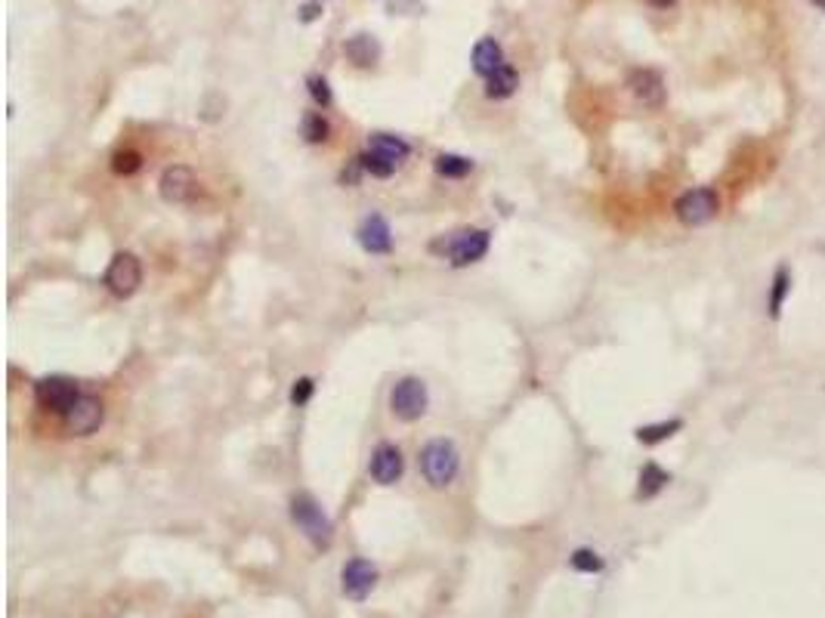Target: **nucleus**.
<instances>
[{
	"instance_id": "9b49d317",
	"label": "nucleus",
	"mask_w": 825,
	"mask_h": 618,
	"mask_svg": "<svg viewBox=\"0 0 825 618\" xmlns=\"http://www.w3.org/2000/svg\"><path fill=\"white\" fill-rule=\"evenodd\" d=\"M192 192H195V177H192L189 167L173 165L161 173V195H164V201H171V205H183V201L192 198Z\"/></svg>"
},
{
	"instance_id": "0eeeda50",
	"label": "nucleus",
	"mask_w": 825,
	"mask_h": 618,
	"mask_svg": "<svg viewBox=\"0 0 825 618\" xmlns=\"http://www.w3.org/2000/svg\"><path fill=\"white\" fill-rule=\"evenodd\" d=\"M102 418H106V412H102V402L96 396H77L75 405L62 414L65 430L75 436H90L102 424Z\"/></svg>"
},
{
	"instance_id": "39448f33",
	"label": "nucleus",
	"mask_w": 825,
	"mask_h": 618,
	"mask_svg": "<svg viewBox=\"0 0 825 618\" xmlns=\"http://www.w3.org/2000/svg\"><path fill=\"white\" fill-rule=\"evenodd\" d=\"M717 207H720L717 192L701 186V189H690L686 195H680L677 205H674V213H677L680 223L701 226V223H708V220H714Z\"/></svg>"
},
{
	"instance_id": "2eb2a0df",
	"label": "nucleus",
	"mask_w": 825,
	"mask_h": 618,
	"mask_svg": "<svg viewBox=\"0 0 825 618\" xmlns=\"http://www.w3.org/2000/svg\"><path fill=\"white\" fill-rule=\"evenodd\" d=\"M368 152L380 155V158H387L393 167H399L402 161L412 155V148H408V142L402 140V136H393V133H372V142H368Z\"/></svg>"
},
{
	"instance_id": "f03ea898",
	"label": "nucleus",
	"mask_w": 825,
	"mask_h": 618,
	"mask_svg": "<svg viewBox=\"0 0 825 618\" xmlns=\"http://www.w3.org/2000/svg\"><path fill=\"white\" fill-rule=\"evenodd\" d=\"M458 464H461L458 448L448 439L427 442L424 452H421V470H424L427 483H430L433 489H445V486L458 477Z\"/></svg>"
},
{
	"instance_id": "c85d7f7f",
	"label": "nucleus",
	"mask_w": 825,
	"mask_h": 618,
	"mask_svg": "<svg viewBox=\"0 0 825 618\" xmlns=\"http://www.w3.org/2000/svg\"><path fill=\"white\" fill-rule=\"evenodd\" d=\"M649 4H653V6H661V10H665V6L677 4V0H649Z\"/></svg>"
},
{
	"instance_id": "f3484780",
	"label": "nucleus",
	"mask_w": 825,
	"mask_h": 618,
	"mask_svg": "<svg viewBox=\"0 0 825 618\" xmlns=\"http://www.w3.org/2000/svg\"><path fill=\"white\" fill-rule=\"evenodd\" d=\"M517 87H519V75L510 65H501L495 75L485 77V96H489V100H508V96L517 93Z\"/></svg>"
},
{
	"instance_id": "dca6fc26",
	"label": "nucleus",
	"mask_w": 825,
	"mask_h": 618,
	"mask_svg": "<svg viewBox=\"0 0 825 618\" xmlns=\"http://www.w3.org/2000/svg\"><path fill=\"white\" fill-rule=\"evenodd\" d=\"M343 53H347L349 62L359 65V68H372V65L380 60V44L374 41L372 35H356L343 44Z\"/></svg>"
},
{
	"instance_id": "7ed1b4c3",
	"label": "nucleus",
	"mask_w": 825,
	"mask_h": 618,
	"mask_svg": "<svg viewBox=\"0 0 825 618\" xmlns=\"http://www.w3.org/2000/svg\"><path fill=\"white\" fill-rule=\"evenodd\" d=\"M291 519L300 526L303 535H307L316 548H328L331 538H334V526H331V519L324 517L322 507H318L309 494H297V498L291 501Z\"/></svg>"
},
{
	"instance_id": "5701e85b",
	"label": "nucleus",
	"mask_w": 825,
	"mask_h": 618,
	"mask_svg": "<svg viewBox=\"0 0 825 618\" xmlns=\"http://www.w3.org/2000/svg\"><path fill=\"white\" fill-rule=\"evenodd\" d=\"M362 167H365V171L372 173V177H380V180H387L389 173L396 171V167L389 165L387 158H380V155H374V152H365V155H362Z\"/></svg>"
},
{
	"instance_id": "4be33fe9",
	"label": "nucleus",
	"mask_w": 825,
	"mask_h": 618,
	"mask_svg": "<svg viewBox=\"0 0 825 618\" xmlns=\"http://www.w3.org/2000/svg\"><path fill=\"white\" fill-rule=\"evenodd\" d=\"M300 130H303V136H307V142H324L328 140V121L322 118L318 112H313V115H307L303 118V124H300Z\"/></svg>"
},
{
	"instance_id": "412c9836",
	"label": "nucleus",
	"mask_w": 825,
	"mask_h": 618,
	"mask_svg": "<svg viewBox=\"0 0 825 618\" xmlns=\"http://www.w3.org/2000/svg\"><path fill=\"white\" fill-rule=\"evenodd\" d=\"M789 269H779L776 272V282H773V291H770V316L776 318L779 312H782V303H785V294H789Z\"/></svg>"
},
{
	"instance_id": "ddd939ff",
	"label": "nucleus",
	"mask_w": 825,
	"mask_h": 618,
	"mask_svg": "<svg viewBox=\"0 0 825 618\" xmlns=\"http://www.w3.org/2000/svg\"><path fill=\"white\" fill-rule=\"evenodd\" d=\"M359 245L365 247L368 253H389V247H393V236H389V226L380 213H372V217L362 220Z\"/></svg>"
},
{
	"instance_id": "a878e982",
	"label": "nucleus",
	"mask_w": 825,
	"mask_h": 618,
	"mask_svg": "<svg viewBox=\"0 0 825 618\" xmlns=\"http://www.w3.org/2000/svg\"><path fill=\"white\" fill-rule=\"evenodd\" d=\"M313 389H316V383L309 381V377H300V381L294 383V389H291V402H294V405H307Z\"/></svg>"
},
{
	"instance_id": "20e7f679",
	"label": "nucleus",
	"mask_w": 825,
	"mask_h": 618,
	"mask_svg": "<svg viewBox=\"0 0 825 618\" xmlns=\"http://www.w3.org/2000/svg\"><path fill=\"white\" fill-rule=\"evenodd\" d=\"M389 405L399 421H418L427 412V387L421 377H402L389 393Z\"/></svg>"
},
{
	"instance_id": "6ab92c4d",
	"label": "nucleus",
	"mask_w": 825,
	"mask_h": 618,
	"mask_svg": "<svg viewBox=\"0 0 825 618\" xmlns=\"http://www.w3.org/2000/svg\"><path fill=\"white\" fill-rule=\"evenodd\" d=\"M470 171H473V161L470 158H461V155H439V158H437V173H439V177L461 180V177H467Z\"/></svg>"
},
{
	"instance_id": "aec40b11",
	"label": "nucleus",
	"mask_w": 825,
	"mask_h": 618,
	"mask_svg": "<svg viewBox=\"0 0 825 618\" xmlns=\"http://www.w3.org/2000/svg\"><path fill=\"white\" fill-rule=\"evenodd\" d=\"M680 421H661V424H649V427H640L637 430V439L640 442H646V445H655V442H661V439H668V436H674L680 430Z\"/></svg>"
},
{
	"instance_id": "423d86ee",
	"label": "nucleus",
	"mask_w": 825,
	"mask_h": 618,
	"mask_svg": "<svg viewBox=\"0 0 825 618\" xmlns=\"http://www.w3.org/2000/svg\"><path fill=\"white\" fill-rule=\"evenodd\" d=\"M81 396V389H77V383L71 381V377H62V374H53V377H44V381L35 383V399L41 402L44 408H50V412H60L65 414L71 405H75V399Z\"/></svg>"
},
{
	"instance_id": "1a4fd4ad",
	"label": "nucleus",
	"mask_w": 825,
	"mask_h": 618,
	"mask_svg": "<svg viewBox=\"0 0 825 618\" xmlns=\"http://www.w3.org/2000/svg\"><path fill=\"white\" fill-rule=\"evenodd\" d=\"M340 582H343V594H347L349 600H365L374 590V584H378V569H374V563H368V559L356 557L343 566Z\"/></svg>"
},
{
	"instance_id": "f257e3e1",
	"label": "nucleus",
	"mask_w": 825,
	"mask_h": 618,
	"mask_svg": "<svg viewBox=\"0 0 825 618\" xmlns=\"http://www.w3.org/2000/svg\"><path fill=\"white\" fill-rule=\"evenodd\" d=\"M433 253H443L452 260V266H470L485 257L489 251V232L485 229H461L452 236H443L430 245Z\"/></svg>"
},
{
	"instance_id": "a211bd4d",
	"label": "nucleus",
	"mask_w": 825,
	"mask_h": 618,
	"mask_svg": "<svg viewBox=\"0 0 825 618\" xmlns=\"http://www.w3.org/2000/svg\"><path fill=\"white\" fill-rule=\"evenodd\" d=\"M668 483H671V477H668V473L661 470L659 464H646V467L640 470V486H637V498H640V501L653 498V494H659Z\"/></svg>"
},
{
	"instance_id": "f8f14e48",
	"label": "nucleus",
	"mask_w": 825,
	"mask_h": 618,
	"mask_svg": "<svg viewBox=\"0 0 825 618\" xmlns=\"http://www.w3.org/2000/svg\"><path fill=\"white\" fill-rule=\"evenodd\" d=\"M402 452L396 445H389V442H383V445L374 448L372 454V477L378 479L380 486H393L396 479L402 477Z\"/></svg>"
},
{
	"instance_id": "c756f323",
	"label": "nucleus",
	"mask_w": 825,
	"mask_h": 618,
	"mask_svg": "<svg viewBox=\"0 0 825 618\" xmlns=\"http://www.w3.org/2000/svg\"><path fill=\"white\" fill-rule=\"evenodd\" d=\"M813 4H816V6H822V10H825V0H813Z\"/></svg>"
},
{
	"instance_id": "393cba45",
	"label": "nucleus",
	"mask_w": 825,
	"mask_h": 618,
	"mask_svg": "<svg viewBox=\"0 0 825 618\" xmlns=\"http://www.w3.org/2000/svg\"><path fill=\"white\" fill-rule=\"evenodd\" d=\"M572 569H578V572H600L603 569V559L597 557L594 550L581 548V550H575V554H572Z\"/></svg>"
},
{
	"instance_id": "6e6552de",
	"label": "nucleus",
	"mask_w": 825,
	"mask_h": 618,
	"mask_svg": "<svg viewBox=\"0 0 825 618\" xmlns=\"http://www.w3.org/2000/svg\"><path fill=\"white\" fill-rule=\"evenodd\" d=\"M140 282H142L140 260H136L133 253H118V257L112 260V266H108V272H106L108 291L118 294V297H130L136 288H140Z\"/></svg>"
},
{
	"instance_id": "9d476101",
	"label": "nucleus",
	"mask_w": 825,
	"mask_h": 618,
	"mask_svg": "<svg viewBox=\"0 0 825 618\" xmlns=\"http://www.w3.org/2000/svg\"><path fill=\"white\" fill-rule=\"evenodd\" d=\"M628 87H631V93L637 96V102H643V106H649V108H659L661 102H665V81H661V75L653 68L631 71Z\"/></svg>"
},
{
	"instance_id": "cd10ccee",
	"label": "nucleus",
	"mask_w": 825,
	"mask_h": 618,
	"mask_svg": "<svg viewBox=\"0 0 825 618\" xmlns=\"http://www.w3.org/2000/svg\"><path fill=\"white\" fill-rule=\"evenodd\" d=\"M318 12H322V10H318L316 4H307L300 10V19H303V22H313V19H318Z\"/></svg>"
},
{
	"instance_id": "bb28decb",
	"label": "nucleus",
	"mask_w": 825,
	"mask_h": 618,
	"mask_svg": "<svg viewBox=\"0 0 825 618\" xmlns=\"http://www.w3.org/2000/svg\"><path fill=\"white\" fill-rule=\"evenodd\" d=\"M309 93H313V100L318 102V106H328V102H331L328 81H324V77H318V75L309 77Z\"/></svg>"
},
{
	"instance_id": "b1692460",
	"label": "nucleus",
	"mask_w": 825,
	"mask_h": 618,
	"mask_svg": "<svg viewBox=\"0 0 825 618\" xmlns=\"http://www.w3.org/2000/svg\"><path fill=\"white\" fill-rule=\"evenodd\" d=\"M112 167L121 177H130V173H136L142 167V158H140V152H118L112 158Z\"/></svg>"
},
{
	"instance_id": "4468645a",
	"label": "nucleus",
	"mask_w": 825,
	"mask_h": 618,
	"mask_svg": "<svg viewBox=\"0 0 825 618\" xmlns=\"http://www.w3.org/2000/svg\"><path fill=\"white\" fill-rule=\"evenodd\" d=\"M504 65V53H501V44L495 41V37H483V41L473 47V71L483 77L495 75L498 68Z\"/></svg>"
}]
</instances>
